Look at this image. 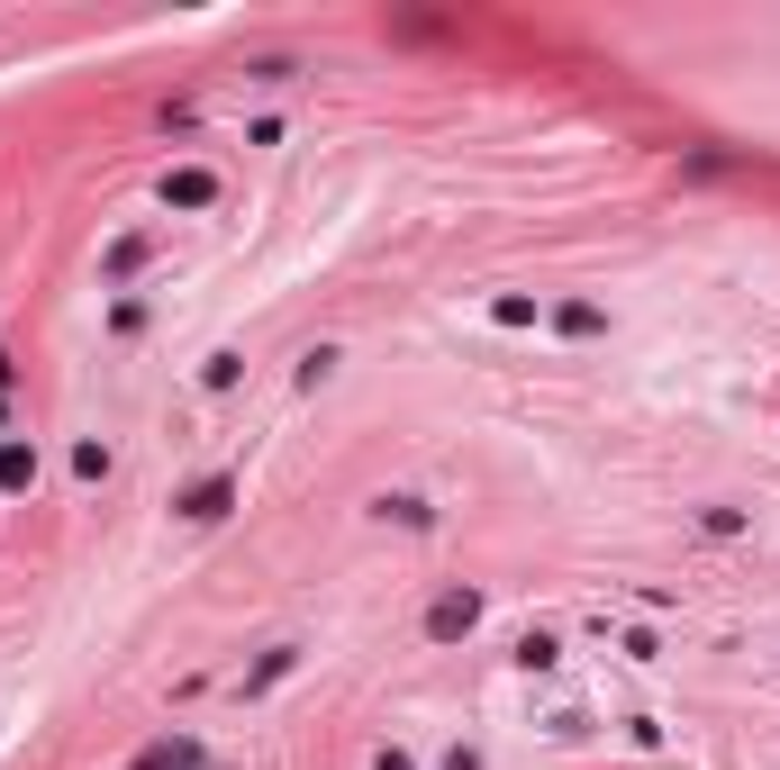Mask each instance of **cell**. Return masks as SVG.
Returning a JSON list of instances; mask_svg holds the SVG:
<instances>
[{
  "mask_svg": "<svg viewBox=\"0 0 780 770\" xmlns=\"http://www.w3.org/2000/svg\"><path fill=\"white\" fill-rule=\"evenodd\" d=\"M218 182H209V172H172V182H164V200H172V209H200V200H209Z\"/></svg>",
  "mask_w": 780,
  "mask_h": 770,
  "instance_id": "3",
  "label": "cell"
},
{
  "mask_svg": "<svg viewBox=\"0 0 780 770\" xmlns=\"http://www.w3.org/2000/svg\"><path fill=\"white\" fill-rule=\"evenodd\" d=\"M37 480V453L28 445H0V490H28Z\"/></svg>",
  "mask_w": 780,
  "mask_h": 770,
  "instance_id": "2",
  "label": "cell"
},
{
  "mask_svg": "<svg viewBox=\"0 0 780 770\" xmlns=\"http://www.w3.org/2000/svg\"><path fill=\"white\" fill-rule=\"evenodd\" d=\"M472 616H482V599H472V589H455V599H436L426 634H436V644H455V634H472Z\"/></svg>",
  "mask_w": 780,
  "mask_h": 770,
  "instance_id": "1",
  "label": "cell"
}]
</instances>
